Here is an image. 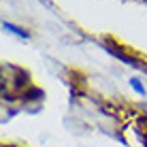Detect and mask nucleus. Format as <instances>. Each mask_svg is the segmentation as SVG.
<instances>
[{
    "mask_svg": "<svg viewBox=\"0 0 147 147\" xmlns=\"http://www.w3.org/2000/svg\"><path fill=\"white\" fill-rule=\"evenodd\" d=\"M2 28H4V30H11V32H15V34H19V36H24V38H26V36H28V32H24V30H19V28H15V26H13V24H7V22H4V24H2Z\"/></svg>",
    "mask_w": 147,
    "mask_h": 147,
    "instance_id": "f257e3e1",
    "label": "nucleus"
},
{
    "mask_svg": "<svg viewBox=\"0 0 147 147\" xmlns=\"http://www.w3.org/2000/svg\"><path fill=\"white\" fill-rule=\"evenodd\" d=\"M130 85H132V88H134V92H136V94L145 96V88H143V85L139 83V79H130Z\"/></svg>",
    "mask_w": 147,
    "mask_h": 147,
    "instance_id": "f03ea898",
    "label": "nucleus"
},
{
    "mask_svg": "<svg viewBox=\"0 0 147 147\" xmlns=\"http://www.w3.org/2000/svg\"><path fill=\"white\" fill-rule=\"evenodd\" d=\"M143 109H145V111H147V102H145V105H143Z\"/></svg>",
    "mask_w": 147,
    "mask_h": 147,
    "instance_id": "7ed1b4c3",
    "label": "nucleus"
}]
</instances>
